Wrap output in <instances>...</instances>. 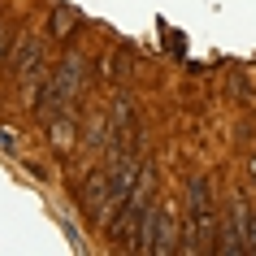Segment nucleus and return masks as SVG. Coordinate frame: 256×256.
Here are the masks:
<instances>
[{"label": "nucleus", "instance_id": "9d476101", "mask_svg": "<svg viewBox=\"0 0 256 256\" xmlns=\"http://www.w3.org/2000/svg\"><path fill=\"white\" fill-rule=\"evenodd\" d=\"M104 74H108V78H126V74H130V56L113 52V56H108V66H104Z\"/></svg>", "mask_w": 256, "mask_h": 256}, {"label": "nucleus", "instance_id": "39448f33", "mask_svg": "<svg viewBox=\"0 0 256 256\" xmlns=\"http://www.w3.org/2000/svg\"><path fill=\"white\" fill-rule=\"evenodd\" d=\"M108 122H113V139H118V148H130V139H135V100L122 92L113 96V104H108Z\"/></svg>", "mask_w": 256, "mask_h": 256}, {"label": "nucleus", "instance_id": "0eeeda50", "mask_svg": "<svg viewBox=\"0 0 256 256\" xmlns=\"http://www.w3.org/2000/svg\"><path fill=\"white\" fill-rule=\"evenodd\" d=\"M234 222H239V230H243L248 252L256 256V204L248 200V196H239V200H234Z\"/></svg>", "mask_w": 256, "mask_h": 256}, {"label": "nucleus", "instance_id": "7ed1b4c3", "mask_svg": "<svg viewBox=\"0 0 256 256\" xmlns=\"http://www.w3.org/2000/svg\"><path fill=\"white\" fill-rule=\"evenodd\" d=\"M78 208L92 226H108V217L118 208V196H113V182H108V170H92V174L78 182Z\"/></svg>", "mask_w": 256, "mask_h": 256}, {"label": "nucleus", "instance_id": "f8f14e48", "mask_svg": "<svg viewBox=\"0 0 256 256\" xmlns=\"http://www.w3.org/2000/svg\"><path fill=\"white\" fill-rule=\"evenodd\" d=\"M252 178H256V161H252Z\"/></svg>", "mask_w": 256, "mask_h": 256}, {"label": "nucleus", "instance_id": "20e7f679", "mask_svg": "<svg viewBox=\"0 0 256 256\" xmlns=\"http://www.w3.org/2000/svg\"><path fill=\"white\" fill-rule=\"evenodd\" d=\"M52 82H56V96H61V104L78 100V96L87 92V61H82L78 52H66L61 61H56V70H52Z\"/></svg>", "mask_w": 256, "mask_h": 256}, {"label": "nucleus", "instance_id": "1a4fd4ad", "mask_svg": "<svg viewBox=\"0 0 256 256\" xmlns=\"http://www.w3.org/2000/svg\"><path fill=\"white\" fill-rule=\"evenodd\" d=\"M48 130H52V148L66 152L70 144H74V122H70L66 113H56V122H48Z\"/></svg>", "mask_w": 256, "mask_h": 256}, {"label": "nucleus", "instance_id": "f03ea898", "mask_svg": "<svg viewBox=\"0 0 256 256\" xmlns=\"http://www.w3.org/2000/svg\"><path fill=\"white\" fill-rule=\"evenodd\" d=\"M152 191H156V174H152V165L144 161V170H139V182L130 187V196H126V200L113 208V217H108V226H104L113 243H126V248L135 243V226H139V217L152 208Z\"/></svg>", "mask_w": 256, "mask_h": 256}, {"label": "nucleus", "instance_id": "6e6552de", "mask_svg": "<svg viewBox=\"0 0 256 256\" xmlns=\"http://www.w3.org/2000/svg\"><path fill=\"white\" fill-rule=\"evenodd\" d=\"M78 22H82V18L74 14V9H56V14L48 18V35L61 40V44H70V40H74V30H78Z\"/></svg>", "mask_w": 256, "mask_h": 256}, {"label": "nucleus", "instance_id": "f257e3e1", "mask_svg": "<svg viewBox=\"0 0 256 256\" xmlns=\"http://www.w3.org/2000/svg\"><path fill=\"white\" fill-rule=\"evenodd\" d=\"M222 234V226H217V204H213V182L208 178H191L187 187V230H182V248H213V239Z\"/></svg>", "mask_w": 256, "mask_h": 256}, {"label": "nucleus", "instance_id": "9b49d317", "mask_svg": "<svg viewBox=\"0 0 256 256\" xmlns=\"http://www.w3.org/2000/svg\"><path fill=\"white\" fill-rule=\"evenodd\" d=\"M4 48H9V26H0V61H4Z\"/></svg>", "mask_w": 256, "mask_h": 256}, {"label": "nucleus", "instance_id": "423d86ee", "mask_svg": "<svg viewBox=\"0 0 256 256\" xmlns=\"http://www.w3.org/2000/svg\"><path fill=\"white\" fill-rule=\"evenodd\" d=\"M14 74H18V82H35L44 74V40H22V48H18V56H14Z\"/></svg>", "mask_w": 256, "mask_h": 256}]
</instances>
